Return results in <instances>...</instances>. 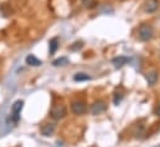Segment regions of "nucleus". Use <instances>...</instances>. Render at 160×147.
<instances>
[{
	"instance_id": "f8f14e48",
	"label": "nucleus",
	"mask_w": 160,
	"mask_h": 147,
	"mask_svg": "<svg viewBox=\"0 0 160 147\" xmlns=\"http://www.w3.org/2000/svg\"><path fill=\"white\" fill-rule=\"evenodd\" d=\"M147 80H148V83H149L150 85L155 84L157 80H158V73H157V72H150V73H148L147 74Z\"/></svg>"
},
{
	"instance_id": "7ed1b4c3",
	"label": "nucleus",
	"mask_w": 160,
	"mask_h": 147,
	"mask_svg": "<svg viewBox=\"0 0 160 147\" xmlns=\"http://www.w3.org/2000/svg\"><path fill=\"white\" fill-rule=\"evenodd\" d=\"M66 114H67V109H66V107H65V105H62V104L53 105V107H52V109H51V112H50L51 117H52V119H55V120L63 119V117L66 116Z\"/></svg>"
},
{
	"instance_id": "20e7f679",
	"label": "nucleus",
	"mask_w": 160,
	"mask_h": 147,
	"mask_svg": "<svg viewBox=\"0 0 160 147\" xmlns=\"http://www.w3.org/2000/svg\"><path fill=\"white\" fill-rule=\"evenodd\" d=\"M71 109H72V112L76 114V115H82L87 111V107L84 104V102L82 100H77V102H73L72 105H71Z\"/></svg>"
},
{
	"instance_id": "f03ea898",
	"label": "nucleus",
	"mask_w": 160,
	"mask_h": 147,
	"mask_svg": "<svg viewBox=\"0 0 160 147\" xmlns=\"http://www.w3.org/2000/svg\"><path fill=\"white\" fill-rule=\"evenodd\" d=\"M154 35V30L152 27V25L149 24H143L139 27V38L142 41H149Z\"/></svg>"
},
{
	"instance_id": "0eeeda50",
	"label": "nucleus",
	"mask_w": 160,
	"mask_h": 147,
	"mask_svg": "<svg viewBox=\"0 0 160 147\" xmlns=\"http://www.w3.org/2000/svg\"><path fill=\"white\" fill-rule=\"evenodd\" d=\"M55 131V125L51 124V122H47V124H43L42 127H41V134L43 136H51Z\"/></svg>"
},
{
	"instance_id": "6e6552de",
	"label": "nucleus",
	"mask_w": 160,
	"mask_h": 147,
	"mask_svg": "<svg viewBox=\"0 0 160 147\" xmlns=\"http://www.w3.org/2000/svg\"><path fill=\"white\" fill-rule=\"evenodd\" d=\"M128 62H129V58H128V57H124V56H118V57H116V58L112 59V63H113V66H114L116 68L123 67V66L127 64Z\"/></svg>"
},
{
	"instance_id": "1a4fd4ad",
	"label": "nucleus",
	"mask_w": 160,
	"mask_h": 147,
	"mask_svg": "<svg viewBox=\"0 0 160 147\" xmlns=\"http://www.w3.org/2000/svg\"><path fill=\"white\" fill-rule=\"evenodd\" d=\"M26 63L29 64V66H32V67H39L42 64V61H40L39 58H36L34 55H29V56H26Z\"/></svg>"
},
{
	"instance_id": "2eb2a0df",
	"label": "nucleus",
	"mask_w": 160,
	"mask_h": 147,
	"mask_svg": "<svg viewBox=\"0 0 160 147\" xmlns=\"http://www.w3.org/2000/svg\"><path fill=\"white\" fill-rule=\"evenodd\" d=\"M157 114H158V115H160V105H159V108L157 109Z\"/></svg>"
},
{
	"instance_id": "423d86ee",
	"label": "nucleus",
	"mask_w": 160,
	"mask_h": 147,
	"mask_svg": "<svg viewBox=\"0 0 160 147\" xmlns=\"http://www.w3.org/2000/svg\"><path fill=\"white\" fill-rule=\"evenodd\" d=\"M158 9H159V1L158 0H148L144 4V10L147 12H149V14L155 12Z\"/></svg>"
},
{
	"instance_id": "39448f33",
	"label": "nucleus",
	"mask_w": 160,
	"mask_h": 147,
	"mask_svg": "<svg viewBox=\"0 0 160 147\" xmlns=\"http://www.w3.org/2000/svg\"><path fill=\"white\" fill-rule=\"evenodd\" d=\"M106 104L103 103V102H101V100H97V102H94L93 104H92V107H91V112L93 114V115H99V114H102V112H104L106 111Z\"/></svg>"
},
{
	"instance_id": "4468645a",
	"label": "nucleus",
	"mask_w": 160,
	"mask_h": 147,
	"mask_svg": "<svg viewBox=\"0 0 160 147\" xmlns=\"http://www.w3.org/2000/svg\"><path fill=\"white\" fill-rule=\"evenodd\" d=\"M82 2L86 7H94L96 6V0H82Z\"/></svg>"
},
{
	"instance_id": "9b49d317",
	"label": "nucleus",
	"mask_w": 160,
	"mask_h": 147,
	"mask_svg": "<svg viewBox=\"0 0 160 147\" xmlns=\"http://www.w3.org/2000/svg\"><path fill=\"white\" fill-rule=\"evenodd\" d=\"M66 64H68V59L66 57L57 58L52 62V66H55V67H62V66H66Z\"/></svg>"
},
{
	"instance_id": "f257e3e1",
	"label": "nucleus",
	"mask_w": 160,
	"mask_h": 147,
	"mask_svg": "<svg viewBox=\"0 0 160 147\" xmlns=\"http://www.w3.org/2000/svg\"><path fill=\"white\" fill-rule=\"evenodd\" d=\"M22 107H24V102L22 100H18L12 104L11 107V114H10V119L14 124H18L19 120H20V112L22 110Z\"/></svg>"
},
{
	"instance_id": "ddd939ff",
	"label": "nucleus",
	"mask_w": 160,
	"mask_h": 147,
	"mask_svg": "<svg viewBox=\"0 0 160 147\" xmlns=\"http://www.w3.org/2000/svg\"><path fill=\"white\" fill-rule=\"evenodd\" d=\"M73 79H75L76 82H86V80H89L91 77L86 73H77V74H75Z\"/></svg>"
},
{
	"instance_id": "9d476101",
	"label": "nucleus",
	"mask_w": 160,
	"mask_h": 147,
	"mask_svg": "<svg viewBox=\"0 0 160 147\" xmlns=\"http://www.w3.org/2000/svg\"><path fill=\"white\" fill-rule=\"evenodd\" d=\"M48 46H50V55H53L58 48V38L57 37L51 38L48 42Z\"/></svg>"
}]
</instances>
